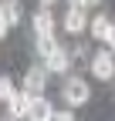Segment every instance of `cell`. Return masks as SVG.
Wrapping results in <instances>:
<instances>
[{
    "mask_svg": "<svg viewBox=\"0 0 115 121\" xmlns=\"http://www.w3.org/2000/svg\"><path fill=\"white\" fill-rule=\"evenodd\" d=\"M44 67H48L51 74H68V67H71V54L61 47V44H58V47L44 57Z\"/></svg>",
    "mask_w": 115,
    "mask_h": 121,
    "instance_id": "52a82bcc",
    "label": "cell"
},
{
    "mask_svg": "<svg viewBox=\"0 0 115 121\" xmlns=\"http://www.w3.org/2000/svg\"><path fill=\"white\" fill-rule=\"evenodd\" d=\"M61 98H64L68 108H78V104H88L91 87L85 84V78H68V81H64V87H61Z\"/></svg>",
    "mask_w": 115,
    "mask_h": 121,
    "instance_id": "6da1fadb",
    "label": "cell"
},
{
    "mask_svg": "<svg viewBox=\"0 0 115 121\" xmlns=\"http://www.w3.org/2000/svg\"><path fill=\"white\" fill-rule=\"evenodd\" d=\"M31 27H34L37 37H41V34H54V13H51L48 7H41L34 17H31Z\"/></svg>",
    "mask_w": 115,
    "mask_h": 121,
    "instance_id": "9c48e42d",
    "label": "cell"
},
{
    "mask_svg": "<svg viewBox=\"0 0 115 121\" xmlns=\"http://www.w3.org/2000/svg\"><path fill=\"white\" fill-rule=\"evenodd\" d=\"M31 101H34V94L20 87L17 94L7 101V118H10V121H20V118H27V114H31Z\"/></svg>",
    "mask_w": 115,
    "mask_h": 121,
    "instance_id": "3957f363",
    "label": "cell"
},
{
    "mask_svg": "<svg viewBox=\"0 0 115 121\" xmlns=\"http://www.w3.org/2000/svg\"><path fill=\"white\" fill-rule=\"evenodd\" d=\"M108 30H112V20H108V13H98V17H91V24H88V34H91L95 40H102V44H105Z\"/></svg>",
    "mask_w": 115,
    "mask_h": 121,
    "instance_id": "30bf717a",
    "label": "cell"
},
{
    "mask_svg": "<svg viewBox=\"0 0 115 121\" xmlns=\"http://www.w3.org/2000/svg\"><path fill=\"white\" fill-rule=\"evenodd\" d=\"M14 94H17V87H14V81L10 78H0V98H4V104L14 98Z\"/></svg>",
    "mask_w": 115,
    "mask_h": 121,
    "instance_id": "7c38bea8",
    "label": "cell"
},
{
    "mask_svg": "<svg viewBox=\"0 0 115 121\" xmlns=\"http://www.w3.org/2000/svg\"><path fill=\"white\" fill-rule=\"evenodd\" d=\"M98 4H102V0H88V7H98Z\"/></svg>",
    "mask_w": 115,
    "mask_h": 121,
    "instance_id": "e0dca14e",
    "label": "cell"
},
{
    "mask_svg": "<svg viewBox=\"0 0 115 121\" xmlns=\"http://www.w3.org/2000/svg\"><path fill=\"white\" fill-rule=\"evenodd\" d=\"M51 4H58V0H41V7H51Z\"/></svg>",
    "mask_w": 115,
    "mask_h": 121,
    "instance_id": "2e32d148",
    "label": "cell"
},
{
    "mask_svg": "<svg viewBox=\"0 0 115 121\" xmlns=\"http://www.w3.org/2000/svg\"><path fill=\"white\" fill-rule=\"evenodd\" d=\"M91 74H95L98 81H112L115 78V51L112 47L91 54Z\"/></svg>",
    "mask_w": 115,
    "mask_h": 121,
    "instance_id": "7a4b0ae2",
    "label": "cell"
},
{
    "mask_svg": "<svg viewBox=\"0 0 115 121\" xmlns=\"http://www.w3.org/2000/svg\"><path fill=\"white\" fill-rule=\"evenodd\" d=\"M58 121H75V111H54Z\"/></svg>",
    "mask_w": 115,
    "mask_h": 121,
    "instance_id": "4fadbf2b",
    "label": "cell"
},
{
    "mask_svg": "<svg viewBox=\"0 0 115 121\" xmlns=\"http://www.w3.org/2000/svg\"><path fill=\"white\" fill-rule=\"evenodd\" d=\"M20 17H24V10H20L17 0H4V7H0V34H7L10 27H17Z\"/></svg>",
    "mask_w": 115,
    "mask_h": 121,
    "instance_id": "8992f818",
    "label": "cell"
},
{
    "mask_svg": "<svg viewBox=\"0 0 115 121\" xmlns=\"http://www.w3.org/2000/svg\"><path fill=\"white\" fill-rule=\"evenodd\" d=\"M48 67L44 64H37V67H27V74H24V91H31V94H44V87H48Z\"/></svg>",
    "mask_w": 115,
    "mask_h": 121,
    "instance_id": "5b68a950",
    "label": "cell"
},
{
    "mask_svg": "<svg viewBox=\"0 0 115 121\" xmlns=\"http://www.w3.org/2000/svg\"><path fill=\"white\" fill-rule=\"evenodd\" d=\"M88 24H91V20L85 17V7H81V4H68V13H64V20H61V27L68 30V34H75V37H78Z\"/></svg>",
    "mask_w": 115,
    "mask_h": 121,
    "instance_id": "277c9868",
    "label": "cell"
},
{
    "mask_svg": "<svg viewBox=\"0 0 115 121\" xmlns=\"http://www.w3.org/2000/svg\"><path fill=\"white\" fill-rule=\"evenodd\" d=\"M68 4H81V7H88V0H68Z\"/></svg>",
    "mask_w": 115,
    "mask_h": 121,
    "instance_id": "9a60e30c",
    "label": "cell"
},
{
    "mask_svg": "<svg viewBox=\"0 0 115 121\" xmlns=\"http://www.w3.org/2000/svg\"><path fill=\"white\" fill-rule=\"evenodd\" d=\"M105 47H112V51H115V24H112V30H108V37H105Z\"/></svg>",
    "mask_w": 115,
    "mask_h": 121,
    "instance_id": "5bb4252c",
    "label": "cell"
},
{
    "mask_svg": "<svg viewBox=\"0 0 115 121\" xmlns=\"http://www.w3.org/2000/svg\"><path fill=\"white\" fill-rule=\"evenodd\" d=\"M31 121H54V104L44 98V94H34L31 101V114H27Z\"/></svg>",
    "mask_w": 115,
    "mask_h": 121,
    "instance_id": "ba28073f",
    "label": "cell"
},
{
    "mask_svg": "<svg viewBox=\"0 0 115 121\" xmlns=\"http://www.w3.org/2000/svg\"><path fill=\"white\" fill-rule=\"evenodd\" d=\"M34 47H37V54H41V57H48V54H51V51L58 47V40H54V34H41Z\"/></svg>",
    "mask_w": 115,
    "mask_h": 121,
    "instance_id": "8fae6325",
    "label": "cell"
}]
</instances>
